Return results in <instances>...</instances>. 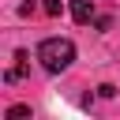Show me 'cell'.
I'll use <instances>...</instances> for the list:
<instances>
[{"instance_id": "obj_1", "label": "cell", "mask_w": 120, "mask_h": 120, "mask_svg": "<svg viewBox=\"0 0 120 120\" xmlns=\"http://www.w3.org/2000/svg\"><path fill=\"white\" fill-rule=\"evenodd\" d=\"M38 60H41V68L45 71H64L71 60H75V45L68 41V38H45L41 45H38Z\"/></svg>"}, {"instance_id": "obj_2", "label": "cell", "mask_w": 120, "mask_h": 120, "mask_svg": "<svg viewBox=\"0 0 120 120\" xmlns=\"http://www.w3.org/2000/svg\"><path fill=\"white\" fill-rule=\"evenodd\" d=\"M71 19H75L79 26H86V22L94 19V0H71Z\"/></svg>"}, {"instance_id": "obj_3", "label": "cell", "mask_w": 120, "mask_h": 120, "mask_svg": "<svg viewBox=\"0 0 120 120\" xmlns=\"http://www.w3.org/2000/svg\"><path fill=\"white\" fill-rule=\"evenodd\" d=\"M15 60H19V64H15L11 71H4V82H19V79H22V71H26V52L19 49V52H15Z\"/></svg>"}, {"instance_id": "obj_4", "label": "cell", "mask_w": 120, "mask_h": 120, "mask_svg": "<svg viewBox=\"0 0 120 120\" xmlns=\"http://www.w3.org/2000/svg\"><path fill=\"white\" fill-rule=\"evenodd\" d=\"M26 116H30V105H11L4 112V120H26Z\"/></svg>"}, {"instance_id": "obj_5", "label": "cell", "mask_w": 120, "mask_h": 120, "mask_svg": "<svg viewBox=\"0 0 120 120\" xmlns=\"http://www.w3.org/2000/svg\"><path fill=\"white\" fill-rule=\"evenodd\" d=\"M41 8H45V15H60V11H64V4H60V0H45Z\"/></svg>"}, {"instance_id": "obj_6", "label": "cell", "mask_w": 120, "mask_h": 120, "mask_svg": "<svg viewBox=\"0 0 120 120\" xmlns=\"http://www.w3.org/2000/svg\"><path fill=\"white\" fill-rule=\"evenodd\" d=\"M98 94H101V98H112V94H116V86H112V82H101V86H98Z\"/></svg>"}, {"instance_id": "obj_7", "label": "cell", "mask_w": 120, "mask_h": 120, "mask_svg": "<svg viewBox=\"0 0 120 120\" xmlns=\"http://www.w3.org/2000/svg\"><path fill=\"white\" fill-rule=\"evenodd\" d=\"M19 15H34V0H26V4H19Z\"/></svg>"}]
</instances>
